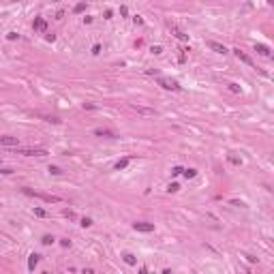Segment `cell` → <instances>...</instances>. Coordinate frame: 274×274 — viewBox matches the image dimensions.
Listing matches in <instances>:
<instances>
[{
	"label": "cell",
	"instance_id": "cell-1",
	"mask_svg": "<svg viewBox=\"0 0 274 274\" xmlns=\"http://www.w3.org/2000/svg\"><path fill=\"white\" fill-rule=\"evenodd\" d=\"M24 195H28V197H36V199H41V201H45V203H58L60 201V197H56V195L35 193V191H30V189H24Z\"/></svg>",
	"mask_w": 274,
	"mask_h": 274
},
{
	"label": "cell",
	"instance_id": "cell-2",
	"mask_svg": "<svg viewBox=\"0 0 274 274\" xmlns=\"http://www.w3.org/2000/svg\"><path fill=\"white\" fill-rule=\"evenodd\" d=\"M158 86L161 88H165V90H174V92H178L180 90V83L176 79H165V77H158Z\"/></svg>",
	"mask_w": 274,
	"mask_h": 274
},
{
	"label": "cell",
	"instance_id": "cell-3",
	"mask_svg": "<svg viewBox=\"0 0 274 274\" xmlns=\"http://www.w3.org/2000/svg\"><path fill=\"white\" fill-rule=\"evenodd\" d=\"M0 146L17 148V146H19V139H17V137H11V135H0Z\"/></svg>",
	"mask_w": 274,
	"mask_h": 274
},
{
	"label": "cell",
	"instance_id": "cell-4",
	"mask_svg": "<svg viewBox=\"0 0 274 274\" xmlns=\"http://www.w3.org/2000/svg\"><path fill=\"white\" fill-rule=\"evenodd\" d=\"M19 154H26V156H45L47 150L45 148H26V150H19Z\"/></svg>",
	"mask_w": 274,
	"mask_h": 274
},
{
	"label": "cell",
	"instance_id": "cell-5",
	"mask_svg": "<svg viewBox=\"0 0 274 274\" xmlns=\"http://www.w3.org/2000/svg\"><path fill=\"white\" fill-rule=\"evenodd\" d=\"M234 54H236V58H238L240 62H244L246 67H250V69H257V67H255V62H253V60H250L249 56L244 54V51H240V49H234Z\"/></svg>",
	"mask_w": 274,
	"mask_h": 274
},
{
	"label": "cell",
	"instance_id": "cell-6",
	"mask_svg": "<svg viewBox=\"0 0 274 274\" xmlns=\"http://www.w3.org/2000/svg\"><path fill=\"white\" fill-rule=\"evenodd\" d=\"M133 229L142 231V234H150V231H154V225L152 223H133Z\"/></svg>",
	"mask_w": 274,
	"mask_h": 274
},
{
	"label": "cell",
	"instance_id": "cell-7",
	"mask_svg": "<svg viewBox=\"0 0 274 274\" xmlns=\"http://www.w3.org/2000/svg\"><path fill=\"white\" fill-rule=\"evenodd\" d=\"M208 47L212 49V51H216V54H223V56L227 54V47L223 43H218V41H208Z\"/></svg>",
	"mask_w": 274,
	"mask_h": 274
},
{
	"label": "cell",
	"instance_id": "cell-8",
	"mask_svg": "<svg viewBox=\"0 0 274 274\" xmlns=\"http://www.w3.org/2000/svg\"><path fill=\"white\" fill-rule=\"evenodd\" d=\"M32 28H35L36 32H45V30H47V22H45L43 17H35V22H32Z\"/></svg>",
	"mask_w": 274,
	"mask_h": 274
},
{
	"label": "cell",
	"instance_id": "cell-9",
	"mask_svg": "<svg viewBox=\"0 0 274 274\" xmlns=\"http://www.w3.org/2000/svg\"><path fill=\"white\" fill-rule=\"evenodd\" d=\"M94 135L96 137H107V139H116L118 137L114 131H107V129H94Z\"/></svg>",
	"mask_w": 274,
	"mask_h": 274
},
{
	"label": "cell",
	"instance_id": "cell-10",
	"mask_svg": "<svg viewBox=\"0 0 274 274\" xmlns=\"http://www.w3.org/2000/svg\"><path fill=\"white\" fill-rule=\"evenodd\" d=\"M169 28H171V32L176 35V39H180V41H189V35L184 32V30H180L178 26H174V24H169Z\"/></svg>",
	"mask_w": 274,
	"mask_h": 274
},
{
	"label": "cell",
	"instance_id": "cell-11",
	"mask_svg": "<svg viewBox=\"0 0 274 274\" xmlns=\"http://www.w3.org/2000/svg\"><path fill=\"white\" fill-rule=\"evenodd\" d=\"M133 111H137V114H142V116H154L156 111L154 109H148V107H142V105H131Z\"/></svg>",
	"mask_w": 274,
	"mask_h": 274
},
{
	"label": "cell",
	"instance_id": "cell-12",
	"mask_svg": "<svg viewBox=\"0 0 274 274\" xmlns=\"http://www.w3.org/2000/svg\"><path fill=\"white\" fill-rule=\"evenodd\" d=\"M39 261H41V255H39V253H32V255L28 257V268H30V270H35Z\"/></svg>",
	"mask_w": 274,
	"mask_h": 274
},
{
	"label": "cell",
	"instance_id": "cell-13",
	"mask_svg": "<svg viewBox=\"0 0 274 274\" xmlns=\"http://www.w3.org/2000/svg\"><path fill=\"white\" fill-rule=\"evenodd\" d=\"M255 51H257L259 56H270V47L263 45V43H255Z\"/></svg>",
	"mask_w": 274,
	"mask_h": 274
},
{
	"label": "cell",
	"instance_id": "cell-14",
	"mask_svg": "<svg viewBox=\"0 0 274 274\" xmlns=\"http://www.w3.org/2000/svg\"><path fill=\"white\" fill-rule=\"evenodd\" d=\"M122 259H124V263H129V266H135V263H137V257H135L133 253H124Z\"/></svg>",
	"mask_w": 274,
	"mask_h": 274
},
{
	"label": "cell",
	"instance_id": "cell-15",
	"mask_svg": "<svg viewBox=\"0 0 274 274\" xmlns=\"http://www.w3.org/2000/svg\"><path fill=\"white\" fill-rule=\"evenodd\" d=\"M182 176L186 180H191V178H195L197 176V169H193V167H189V169H182Z\"/></svg>",
	"mask_w": 274,
	"mask_h": 274
},
{
	"label": "cell",
	"instance_id": "cell-16",
	"mask_svg": "<svg viewBox=\"0 0 274 274\" xmlns=\"http://www.w3.org/2000/svg\"><path fill=\"white\" fill-rule=\"evenodd\" d=\"M129 161H131V158H129V156H126V158H120L118 163H116V165H114V167H116V171H120V169H124V167L129 165Z\"/></svg>",
	"mask_w": 274,
	"mask_h": 274
},
{
	"label": "cell",
	"instance_id": "cell-17",
	"mask_svg": "<svg viewBox=\"0 0 274 274\" xmlns=\"http://www.w3.org/2000/svg\"><path fill=\"white\" fill-rule=\"evenodd\" d=\"M227 88L234 92V94H240L242 92V88H240V83H236V82H231V83H227Z\"/></svg>",
	"mask_w": 274,
	"mask_h": 274
},
{
	"label": "cell",
	"instance_id": "cell-18",
	"mask_svg": "<svg viewBox=\"0 0 274 274\" xmlns=\"http://www.w3.org/2000/svg\"><path fill=\"white\" fill-rule=\"evenodd\" d=\"M41 242H43L45 246H49V244H54V242H56V238H54V236H49V234H45V236L41 238Z\"/></svg>",
	"mask_w": 274,
	"mask_h": 274
},
{
	"label": "cell",
	"instance_id": "cell-19",
	"mask_svg": "<svg viewBox=\"0 0 274 274\" xmlns=\"http://www.w3.org/2000/svg\"><path fill=\"white\" fill-rule=\"evenodd\" d=\"M47 171L51 174V176H60V174H62V169H60V167H56V165H49Z\"/></svg>",
	"mask_w": 274,
	"mask_h": 274
},
{
	"label": "cell",
	"instance_id": "cell-20",
	"mask_svg": "<svg viewBox=\"0 0 274 274\" xmlns=\"http://www.w3.org/2000/svg\"><path fill=\"white\" fill-rule=\"evenodd\" d=\"M178 191H180V184H176V182H171L167 186V193H178Z\"/></svg>",
	"mask_w": 274,
	"mask_h": 274
},
{
	"label": "cell",
	"instance_id": "cell-21",
	"mask_svg": "<svg viewBox=\"0 0 274 274\" xmlns=\"http://www.w3.org/2000/svg\"><path fill=\"white\" fill-rule=\"evenodd\" d=\"M227 158H229V163H234V165H242V161H240L238 156H231V154H229Z\"/></svg>",
	"mask_w": 274,
	"mask_h": 274
},
{
	"label": "cell",
	"instance_id": "cell-22",
	"mask_svg": "<svg viewBox=\"0 0 274 274\" xmlns=\"http://www.w3.org/2000/svg\"><path fill=\"white\" fill-rule=\"evenodd\" d=\"M180 174H182V167H180V165L171 167V176H180Z\"/></svg>",
	"mask_w": 274,
	"mask_h": 274
},
{
	"label": "cell",
	"instance_id": "cell-23",
	"mask_svg": "<svg viewBox=\"0 0 274 274\" xmlns=\"http://www.w3.org/2000/svg\"><path fill=\"white\" fill-rule=\"evenodd\" d=\"M79 225H82V227H90V225H92V218H88V216H86V218H82V223H79Z\"/></svg>",
	"mask_w": 274,
	"mask_h": 274
},
{
	"label": "cell",
	"instance_id": "cell-24",
	"mask_svg": "<svg viewBox=\"0 0 274 274\" xmlns=\"http://www.w3.org/2000/svg\"><path fill=\"white\" fill-rule=\"evenodd\" d=\"M35 214H36V216H41V218H43V216H47V212H45L43 208H35Z\"/></svg>",
	"mask_w": 274,
	"mask_h": 274
},
{
	"label": "cell",
	"instance_id": "cell-25",
	"mask_svg": "<svg viewBox=\"0 0 274 274\" xmlns=\"http://www.w3.org/2000/svg\"><path fill=\"white\" fill-rule=\"evenodd\" d=\"M83 9H86V2H79V4H77L73 11H75V13H83Z\"/></svg>",
	"mask_w": 274,
	"mask_h": 274
},
{
	"label": "cell",
	"instance_id": "cell-26",
	"mask_svg": "<svg viewBox=\"0 0 274 274\" xmlns=\"http://www.w3.org/2000/svg\"><path fill=\"white\" fill-rule=\"evenodd\" d=\"M150 51L158 56V54H163V47H161V45H152V49H150Z\"/></svg>",
	"mask_w": 274,
	"mask_h": 274
},
{
	"label": "cell",
	"instance_id": "cell-27",
	"mask_svg": "<svg viewBox=\"0 0 274 274\" xmlns=\"http://www.w3.org/2000/svg\"><path fill=\"white\" fill-rule=\"evenodd\" d=\"M92 54H94V56L101 54V43H94V45H92Z\"/></svg>",
	"mask_w": 274,
	"mask_h": 274
},
{
	"label": "cell",
	"instance_id": "cell-28",
	"mask_svg": "<svg viewBox=\"0 0 274 274\" xmlns=\"http://www.w3.org/2000/svg\"><path fill=\"white\" fill-rule=\"evenodd\" d=\"M7 39H9V41H15V39H19V35H17V32H7Z\"/></svg>",
	"mask_w": 274,
	"mask_h": 274
},
{
	"label": "cell",
	"instance_id": "cell-29",
	"mask_svg": "<svg viewBox=\"0 0 274 274\" xmlns=\"http://www.w3.org/2000/svg\"><path fill=\"white\" fill-rule=\"evenodd\" d=\"M133 22H135L137 26H142L143 24V17H142V15H135V17H133Z\"/></svg>",
	"mask_w": 274,
	"mask_h": 274
},
{
	"label": "cell",
	"instance_id": "cell-30",
	"mask_svg": "<svg viewBox=\"0 0 274 274\" xmlns=\"http://www.w3.org/2000/svg\"><path fill=\"white\" fill-rule=\"evenodd\" d=\"M120 15H122V17H126V15H129V9H126V7H124V4H122V7H120Z\"/></svg>",
	"mask_w": 274,
	"mask_h": 274
},
{
	"label": "cell",
	"instance_id": "cell-31",
	"mask_svg": "<svg viewBox=\"0 0 274 274\" xmlns=\"http://www.w3.org/2000/svg\"><path fill=\"white\" fill-rule=\"evenodd\" d=\"M0 174H2V176H11L13 169H9V167H7V169H0Z\"/></svg>",
	"mask_w": 274,
	"mask_h": 274
},
{
	"label": "cell",
	"instance_id": "cell-32",
	"mask_svg": "<svg viewBox=\"0 0 274 274\" xmlns=\"http://www.w3.org/2000/svg\"><path fill=\"white\" fill-rule=\"evenodd\" d=\"M103 15H105V19H111V15H114V11H111V9H107V11L103 13Z\"/></svg>",
	"mask_w": 274,
	"mask_h": 274
},
{
	"label": "cell",
	"instance_id": "cell-33",
	"mask_svg": "<svg viewBox=\"0 0 274 274\" xmlns=\"http://www.w3.org/2000/svg\"><path fill=\"white\" fill-rule=\"evenodd\" d=\"M60 244H62V246H71V240L64 238V240H60Z\"/></svg>",
	"mask_w": 274,
	"mask_h": 274
},
{
	"label": "cell",
	"instance_id": "cell-34",
	"mask_svg": "<svg viewBox=\"0 0 274 274\" xmlns=\"http://www.w3.org/2000/svg\"><path fill=\"white\" fill-rule=\"evenodd\" d=\"M64 216H67V218H75V214H73L71 210H64Z\"/></svg>",
	"mask_w": 274,
	"mask_h": 274
},
{
	"label": "cell",
	"instance_id": "cell-35",
	"mask_svg": "<svg viewBox=\"0 0 274 274\" xmlns=\"http://www.w3.org/2000/svg\"><path fill=\"white\" fill-rule=\"evenodd\" d=\"M79 2H86V0H79Z\"/></svg>",
	"mask_w": 274,
	"mask_h": 274
},
{
	"label": "cell",
	"instance_id": "cell-36",
	"mask_svg": "<svg viewBox=\"0 0 274 274\" xmlns=\"http://www.w3.org/2000/svg\"><path fill=\"white\" fill-rule=\"evenodd\" d=\"M13 2H17V0H13Z\"/></svg>",
	"mask_w": 274,
	"mask_h": 274
}]
</instances>
